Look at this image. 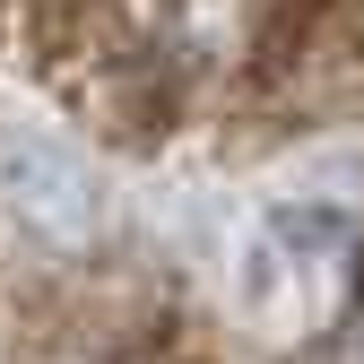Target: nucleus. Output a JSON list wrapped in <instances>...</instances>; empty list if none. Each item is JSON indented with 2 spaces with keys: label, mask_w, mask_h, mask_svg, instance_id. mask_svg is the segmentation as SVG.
<instances>
[{
  "label": "nucleus",
  "mask_w": 364,
  "mask_h": 364,
  "mask_svg": "<svg viewBox=\"0 0 364 364\" xmlns=\"http://www.w3.org/2000/svg\"><path fill=\"white\" fill-rule=\"evenodd\" d=\"M0 217L26 225L35 243H78L96 225V191H87V165L53 139H0Z\"/></svg>",
  "instance_id": "1"
}]
</instances>
